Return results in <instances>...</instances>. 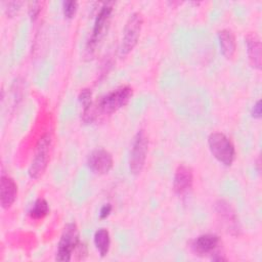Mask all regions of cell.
Returning <instances> with one entry per match:
<instances>
[{
  "label": "cell",
  "instance_id": "cell-1",
  "mask_svg": "<svg viewBox=\"0 0 262 262\" xmlns=\"http://www.w3.org/2000/svg\"><path fill=\"white\" fill-rule=\"evenodd\" d=\"M208 145L213 157L224 166H231L235 158V148L231 140L221 132H213L208 137Z\"/></svg>",
  "mask_w": 262,
  "mask_h": 262
},
{
  "label": "cell",
  "instance_id": "cell-2",
  "mask_svg": "<svg viewBox=\"0 0 262 262\" xmlns=\"http://www.w3.org/2000/svg\"><path fill=\"white\" fill-rule=\"evenodd\" d=\"M133 90L130 86H121L104 96H102L97 104L94 105L96 114L97 112L104 115H112L124 105H126L132 97ZM98 115V114H97Z\"/></svg>",
  "mask_w": 262,
  "mask_h": 262
},
{
  "label": "cell",
  "instance_id": "cell-3",
  "mask_svg": "<svg viewBox=\"0 0 262 262\" xmlns=\"http://www.w3.org/2000/svg\"><path fill=\"white\" fill-rule=\"evenodd\" d=\"M51 142V135L48 133L41 136V138L38 140L35 155L29 168V176L32 179H38L44 174L49 161Z\"/></svg>",
  "mask_w": 262,
  "mask_h": 262
},
{
  "label": "cell",
  "instance_id": "cell-4",
  "mask_svg": "<svg viewBox=\"0 0 262 262\" xmlns=\"http://www.w3.org/2000/svg\"><path fill=\"white\" fill-rule=\"evenodd\" d=\"M148 150V139L143 130H139L132 142L129 156V169L131 174L138 175L144 168Z\"/></svg>",
  "mask_w": 262,
  "mask_h": 262
},
{
  "label": "cell",
  "instance_id": "cell-5",
  "mask_svg": "<svg viewBox=\"0 0 262 262\" xmlns=\"http://www.w3.org/2000/svg\"><path fill=\"white\" fill-rule=\"evenodd\" d=\"M81 244L79 237V230L75 223H69L62 230L60 235L55 259L57 261H70L73 252L77 250Z\"/></svg>",
  "mask_w": 262,
  "mask_h": 262
},
{
  "label": "cell",
  "instance_id": "cell-6",
  "mask_svg": "<svg viewBox=\"0 0 262 262\" xmlns=\"http://www.w3.org/2000/svg\"><path fill=\"white\" fill-rule=\"evenodd\" d=\"M142 25L143 16L140 12H133L129 16L123 31V38L120 47L121 55H127L136 46Z\"/></svg>",
  "mask_w": 262,
  "mask_h": 262
},
{
  "label": "cell",
  "instance_id": "cell-7",
  "mask_svg": "<svg viewBox=\"0 0 262 262\" xmlns=\"http://www.w3.org/2000/svg\"><path fill=\"white\" fill-rule=\"evenodd\" d=\"M113 10H114V2H105L100 7L96 15V18L94 20L91 36L87 42L86 50L88 52L93 51L96 44L104 36L111 21Z\"/></svg>",
  "mask_w": 262,
  "mask_h": 262
},
{
  "label": "cell",
  "instance_id": "cell-8",
  "mask_svg": "<svg viewBox=\"0 0 262 262\" xmlns=\"http://www.w3.org/2000/svg\"><path fill=\"white\" fill-rule=\"evenodd\" d=\"M218 220L224 229L233 236L241 234V224L234 208L225 200H218L214 206Z\"/></svg>",
  "mask_w": 262,
  "mask_h": 262
},
{
  "label": "cell",
  "instance_id": "cell-9",
  "mask_svg": "<svg viewBox=\"0 0 262 262\" xmlns=\"http://www.w3.org/2000/svg\"><path fill=\"white\" fill-rule=\"evenodd\" d=\"M114 165V159L110 151L98 148L93 150L87 159L88 168L95 174L102 175L111 171Z\"/></svg>",
  "mask_w": 262,
  "mask_h": 262
},
{
  "label": "cell",
  "instance_id": "cell-10",
  "mask_svg": "<svg viewBox=\"0 0 262 262\" xmlns=\"http://www.w3.org/2000/svg\"><path fill=\"white\" fill-rule=\"evenodd\" d=\"M220 244V238L214 233H205L199 235L190 244L191 251L198 256L212 254Z\"/></svg>",
  "mask_w": 262,
  "mask_h": 262
},
{
  "label": "cell",
  "instance_id": "cell-11",
  "mask_svg": "<svg viewBox=\"0 0 262 262\" xmlns=\"http://www.w3.org/2000/svg\"><path fill=\"white\" fill-rule=\"evenodd\" d=\"M193 173L190 167L179 165L175 171L173 179V190L176 194L182 195L186 193L192 186Z\"/></svg>",
  "mask_w": 262,
  "mask_h": 262
},
{
  "label": "cell",
  "instance_id": "cell-12",
  "mask_svg": "<svg viewBox=\"0 0 262 262\" xmlns=\"http://www.w3.org/2000/svg\"><path fill=\"white\" fill-rule=\"evenodd\" d=\"M17 195V185L8 175L2 174L0 180V204L3 209L12 206Z\"/></svg>",
  "mask_w": 262,
  "mask_h": 262
},
{
  "label": "cell",
  "instance_id": "cell-13",
  "mask_svg": "<svg viewBox=\"0 0 262 262\" xmlns=\"http://www.w3.org/2000/svg\"><path fill=\"white\" fill-rule=\"evenodd\" d=\"M248 57L251 66L257 70L261 69V56H262V44L259 36L256 33H249L245 37Z\"/></svg>",
  "mask_w": 262,
  "mask_h": 262
},
{
  "label": "cell",
  "instance_id": "cell-14",
  "mask_svg": "<svg viewBox=\"0 0 262 262\" xmlns=\"http://www.w3.org/2000/svg\"><path fill=\"white\" fill-rule=\"evenodd\" d=\"M218 39L223 56L227 59L232 58L236 49L235 36L233 32L228 29H223L218 32Z\"/></svg>",
  "mask_w": 262,
  "mask_h": 262
},
{
  "label": "cell",
  "instance_id": "cell-15",
  "mask_svg": "<svg viewBox=\"0 0 262 262\" xmlns=\"http://www.w3.org/2000/svg\"><path fill=\"white\" fill-rule=\"evenodd\" d=\"M93 242L95 248L97 249L99 255L101 257L106 256L111 247V236L110 232L105 228H99L95 231L93 236Z\"/></svg>",
  "mask_w": 262,
  "mask_h": 262
},
{
  "label": "cell",
  "instance_id": "cell-16",
  "mask_svg": "<svg viewBox=\"0 0 262 262\" xmlns=\"http://www.w3.org/2000/svg\"><path fill=\"white\" fill-rule=\"evenodd\" d=\"M49 212V206L45 199L39 198L35 201L32 208L29 210V216L32 219L38 220L44 218Z\"/></svg>",
  "mask_w": 262,
  "mask_h": 262
},
{
  "label": "cell",
  "instance_id": "cell-17",
  "mask_svg": "<svg viewBox=\"0 0 262 262\" xmlns=\"http://www.w3.org/2000/svg\"><path fill=\"white\" fill-rule=\"evenodd\" d=\"M78 8V2L77 1H63L62 2V11L66 18H72L74 17L76 11Z\"/></svg>",
  "mask_w": 262,
  "mask_h": 262
},
{
  "label": "cell",
  "instance_id": "cell-18",
  "mask_svg": "<svg viewBox=\"0 0 262 262\" xmlns=\"http://www.w3.org/2000/svg\"><path fill=\"white\" fill-rule=\"evenodd\" d=\"M79 101L82 103L83 105V111L89 108L92 105V101H91V91L88 88L82 89L81 92L79 93Z\"/></svg>",
  "mask_w": 262,
  "mask_h": 262
},
{
  "label": "cell",
  "instance_id": "cell-19",
  "mask_svg": "<svg viewBox=\"0 0 262 262\" xmlns=\"http://www.w3.org/2000/svg\"><path fill=\"white\" fill-rule=\"evenodd\" d=\"M42 10V3L38 2V1H34V2H30L29 3V16L31 18L32 21H35L37 19V17L39 16L40 12Z\"/></svg>",
  "mask_w": 262,
  "mask_h": 262
},
{
  "label": "cell",
  "instance_id": "cell-20",
  "mask_svg": "<svg viewBox=\"0 0 262 262\" xmlns=\"http://www.w3.org/2000/svg\"><path fill=\"white\" fill-rule=\"evenodd\" d=\"M5 12L8 16H13L15 15L18 10L20 9V6L23 5L21 1H10V2H5Z\"/></svg>",
  "mask_w": 262,
  "mask_h": 262
},
{
  "label": "cell",
  "instance_id": "cell-21",
  "mask_svg": "<svg viewBox=\"0 0 262 262\" xmlns=\"http://www.w3.org/2000/svg\"><path fill=\"white\" fill-rule=\"evenodd\" d=\"M251 115L255 119H260L261 118V101L260 100H257L256 103L252 106Z\"/></svg>",
  "mask_w": 262,
  "mask_h": 262
},
{
  "label": "cell",
  "instance_id": "cell-22",
  "mask_svg": "<svg viewBox=\"0 0 262 262\" xmlns=\"http://www.w3.org/2000/svg\"><path fill=\"white\" fill-rule=\"evenodd\" d=\"M112 205L111 204H105L101 207L100 211H99V218L100 219H105L106 217H108V215L112 212Z\"/></svg>",
  "mask_w": 262,
  "mask_h": 262
}]
</instances>
